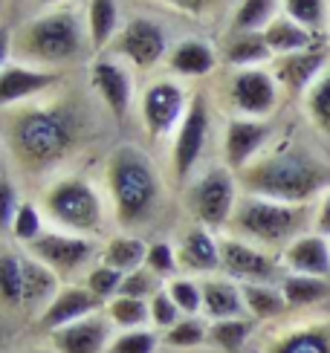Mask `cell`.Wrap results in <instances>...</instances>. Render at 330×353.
<instances>
[{
    "mask_svg": "<svg viewBox=\"0 0 330 353\" xmlns=\"http://www.w3.org/2000/svg\"><path fill=\"white\" fill-rule=\"evenodd\" d=\"M145 267L151 270L154 275L159 278H168L177 272L179 267V258H177V249L165 241H157V243H148V258H145Z\"/></svg>",
    "mask_w": 330,
    "mask_h": 353,
    "instance_id": "cell-44",
    "label": "cell"
},
{
    "mask_svg": "<svg viewBox=\"0 0 330 353\" xmlns=\"http://www.w3.org/2000/svg\"><path fill=\"white\" fill-rule=\"evenodd\" d=\"M304 226H307V205H290L252 194H244L237 200L229 220L232 238H241L261 249H273V246L287 249L295 238L307 234Z\"/></svg>",
    "mask_w": 330,
    "mask_h": 353,
    "instance_id": "cell-5",
    "label": "cell"
},
{
    "mask_svg": "<svg viewBox=\"0 0 330 353\" xmlns=\"http://www.w3.org/2000/svg\"><path fill=\"white\" fill-rule=\"evenodd\" d=\"M93 87L104 101V108L113 113V119H125L133 99V79L128 67L110 61V58H99L93 64Z\"/></svg>",
    "mask_w": 330,
    "mask_h": 353,
    "instance_id": "cell-18",
    "label": "cell"
},
{
    "mask_svg": "<svg viewBox=\"0 0 330 353\" xmlns=\"http://www.w3.org/2000/svg\"><path fill=\"white\" fill-rule=\"evenodd\" d=\"M108 188L113 200L116 223L122 229L145 226L157 212L162 200V180L142 148L137 145H119L108 157Z\"/></svg>",
    "mask_w": 330,
    "mask_h": 353,
    "instance_id": "cell-3",
    "label": "cell"
},
{
    "mask_svg": "<svg viewBox=\"0 0 330 353\" xmlns=\"http://www.w3.org/2000/svg\"><path fill=\"white\" fill-rule=\"evenodd\" d=\"M159 290H162V287H159V275H154L148 267H142V270H137V272H128V275H125V281H122V290H119V296L151 301Z\"/></svg>",
    "mask_w": 330,
    "mask_h": 353,
    "instance_id": "cell-42",
    "label": "cell"
},
{
    "mask_svg": "<svg viewBox=\"0 0 330 353\" xmlns=\"http://www.w3.org/2000/svg\"><path fill=\"white\" fill-rule=\"evenodd\" d=\"M148 307H151V325L162 327V330H171L179 319H183V313H179V307L174 304V299L168 296V290H159L157 296L148 301Z\"/></svg>",
    "mask_w": 330,
    "mask_h": 353,
    "instance_id": "cell-45",
    "label": "cell"
},
{
    "mask_svg": "<svg viewBox=\"0 0 330 353\" xmlns=\"http://www.w3.org/2000/svg\"><path fill=\"white\" fill-rule=\"evenodd\" d=\"M148 258V243L137 234H119V238H110L101 249V263L104 267H113L116 272H137L145 267Z\"/></svg>",
    "mask_w": 330,
    "mask_h": 353,
    "instance_id": "cell-26",
    "label": "cell"
},
{
    "mask_svg": "<svg viewBox=\"0 0 330 353\" xmlns=\"http://www.w3.org/2000/svg\"><path fill=\"white\" fill-rule=\"evenodd\" d=\"M38 3H64V0H38Z\"/></svg>",
    "mask_w": 330,
    "mask_h": 353,
    "instance_id": "cell-51",
    "label": "cell"
},
{
    "mask_svg": "<svg viewBox=\"0 0 330 353\" xmlns=\"http://www.w3.org/2000/svg\"><path fill=\"white\" fill-rule=\"evenodd\" d=\"M139 108H142L145 130L154 139H162V137L179 130V125H183L186 113L191 108V99H188L183 84H177L171 79H159V81L145 87Z\"/></svg>",
    "mask_w": 330,
    "mask_h": 353,
    "instance_id": "cell-8",
    "label": "cell"
},
{
    "mask_svg": "<svg viewBox=\"0 0 330 353\" xmlns=\"http://www.w3.org/2000/svg\"><path fill=\"white\" fill-rule=\"evenodd\" d=\"M87 32L90 47L104 50L119 35V3L116 0H90L87 3Z\"/></svg>",
    "mask_w": 330,
    "mask_h": 353,
    "instance_id": "cell-27",
    "label": "cell"
},
{
    "mask_svg": "<svg viewBox=\"0 0 330 353\" xmlns=\"http://www.w3.org/2000/svg\"><path fill=\"white\" fill-rule=\"evenodd\" d=\"M273 139V125L266 119H246V116H235L223 137V159L226 168L235 174L246 168L252 159H258L266 148V142Z\"/></svg>",
    "mask_w": 330,
    "mask_h": 353,
    "instance_id": "cell-14",
    "label": "cell"
},
{
    "mask_svg": "<svg viewBox=\"0 0 330 353\" xmlns=\"http://www.w3.org/2000/svg\"><path fill=\"white\" fill-rule=\"evenodd\" d=\"M281 267L290 275H313L330 281V238H322L319 232L295 238L281 252Z\"/></svg>",
    "mask_w": 330,
    "mask_h": 353,
    "instance_id": "cell-17",
    "label": "cell"
},
{
    "mask_svg": "<svg viewBox=\"0 0 330 353\" xmlns=\"http://www.w3.org/2000/svg\"><path fill=\"white\" fill-rule=\"evenodd\" d=\"M203 290V313L212 321H226V319H246V304H244V290L232 278H206L200 284Z\"/></svg>",
    "mask_w": 330,
    "mask_h": 353,
    "instance_id": "cell-22",
    "label": "cell"
},
{
    "mask_svg": "<svg viewBox=\"0 0 330 353\" xmlns=\"http://www.w3.org/2000/svg\"><path fill=\"white\" fill-rule=\"evenodd\" d=\"M0 304L23 307V252H0Z\"/></svg>",
    "mask_w": 330,
    "mask_h": 353,
    "instance_id": "cell-33",
    "label": "cell"
},
{
    "mask_svg": "<svg viewBox=\"0 0 330 353\" xmlns=\"http://www.w3.org/2000/svg\"><path fill=\"white\" fill-rule=\"evenodd\" d=\"M122 281H125V275H122V272H116L113 267H104V263H99V267H93V270L87 272L84 287L93 292L96 299L110 301V299L119 296V290H122Z\"/></svg>",
    "mask_w": 330,
    "mask_h": 353,
    "instance_id": "cell-41",
    "label": "cell"
},
{
    "mask_svg": "<svg viewBox=\"0 0 330 353\" xmlns=\"http://www.w3.org/2000/svg\"><path fill=\"white\" fill-rule=\"evenodd\" d=\"M110 50L119 52L133 67L151 70L168 55V35H165V29L151 18H133L119 29Z\"/></svg>",
    "mask_w": 330,
    "mask_h": 353,
    "instance_id": "cell-11",
    "label": "cell"
},
{
    "mask_svg": "<svg viewBox=\"0 0 330 353\" xmlns=\"http://www.w3.org/2000/svg\"><path fill=\"white\" fill-rule=\"evenodd\" d=\"M159 3H168L177 12H186V14H203L215 6V0H159Z\"/></svg>",
    "mask_w": 330,
    "mask_h": 353,
    "instance_id": "cell-48",
    "label": "cell"
},
{
    "mask_svg": "<svg viewBox=\"0 0 330 353\" xmlns=\"http://www.w3.org/2000/svg\"><path fill=\"white\" fill-rule=\"evenodd\" d=\"M87 47H90V32L76 9H55L47 14H38L14 38V50L26 58L29 67L38 70L76 64L84 58Z\"/></svg>",
    "mask_w": 330,
    "mask_h": 353,
    "instance_id": "cell-4",
    "label": "cell"
},
{
    "mask_svg": "<svg viewBox=\"0 0 330 353\" xmlns=\"http://www.w3.org/2000/svg\"><path fill=\"white\" fill-rule=\"evenodd\" d=\"M157 333L154 330H122L110 342V353H154L157 350Z\"/></svg>",
    "mask_w": 330,
    "mask_h": 353,
    "instance_id": "cell-43",
    "label": "cell"
},
{
    "mask_svg": "<svg viewBox=\"0 0 330 353\" xmlns=\"http://www.w3.org/2000/svg\"><path fill=\"white\" fill-rule=\"evenodd\" d=\"M284 6V14L293 18L295 23H302L310 32L324 26V18H327V3L324 0H281Z\"/></svg>",
    "mask_w": 330,
    "mask_h": 353,
    "instance_id": "cell-37",
    "label": "cell"
},
{
    "mask_svg": "<svg viewBox=\"0 0 330 353\" xmlns=\"http://www.w3.org/2000/svg\"><path fill=\"white\" fill-rule=\"evenodd\" d=\"M61 290V278L50 267H43L29 252H23V307L26 313H43Z\"/></svg>",
    "mask_w": 330,
    "mask_h": 353,
    "instance_id": "cell-23",
    "label": "cell"
},
{
    "mask_svg": "<svg viewBox=\"0 0 330 353\" xmlns=\"http://www.w3.org/2000/svg\"><path fill=\"white\" fill-rule=\"evenodd\" d=\"M58 84V72L38 70L29 64H14L0 72V108L23 105L26 99H35Z\"/></svg>",
    "mask_w": 330,
    "mask_h": 353,
    "instance_id": "cell-19",
    "label": "cell"
},
{
    "mask_svg": "<svg viewBox=\"0 0 330 353\" xmlns=\"http://www.w3.org/2000/svg\"><path fill=\"white\" fill-rule=\"evenodd\" d=\"M101 307H104V301L96 299L87 287H72L70 284V287L58 290L52 304L38 316V325L52 333V330H61V327L72 325V321H81L87 316L101 313Z\"/></svg>",
    "mask_w": 330,
    "mask_h": 353,
    "instance_id": "cell-16",
    "label": "cell"
},
{
    "mask_svg": "<svg viewBox=\"0 0 330 353\" xmlns=\"http://www.w3.org/2000/svg\"><path fill=\"white\" fill-rule=\"evenodd\" d=\"M269 58H275V55L266 47L264 32H241V35H232L226 43V61L237 70H252L269 61Z\"/></svg>",
    "mask_w": 330,
    "mask_h": 353,
    "instance_id": "cell-28",
    "label": "cell"
},
{
    "mask_svg": "<svg viewBox=\"0 0 330 353\" xmlns=\"http://www.w3.org/2000/svg\"><path fill=\"white\" fill-rule=\"evenodd\" d=\"M104 316H108L119 330H145V325L151 321V307L142 299L116 296L104 307Z\"/></svg>",
    "mask_w": 330,
    "mask_h": 353,
    "instance_id": "cell-34",
    "label": "cell"
},
{
    "mask_svg": "<svg viewBox=\"0 0 330 353\" xmlns=\"http://www.w3.org/2000/svg\"><path fill=\"white\" fill-rule=\"evenodd\" d=\"M50 339L58 353H101L110 339V319L101 313L87 316L61 330H52Z\"/></svg>",
    "mask_w": 330,
    "mask_h": 353,
    "instance_id": "cell-20",
    "label": "cell"
},
{
    "mask_svg": "<svg viewBox=\"0 0 330 353\" xmlns=\"http://www.w3.org/2000/svg\"><path fill=\"white\" fill-rule=\"evenodd\" d=\"M266 353H330L327 327H293L269 342Z\"/></svg>",
    "mask_w": 330,
    "mask_h": 353,
    "instance_id": "cell-29",
    "label": "cell"
},
{
    "mask_svg": "<svg viewBox=\"0 0 330 353\" xmlns=\"http://www.w3.org/2000/svg\"><path fill=\"white\" fill-rule=\"evenodd\" d=\"M264 38H266V47L273 50L275 58L316 47V38H313L310 29H304L302 23H295L293 18H287V14H278V18L264 29Z\"/></svg>",
    "mask_w": 330,
    "mask_h": 353,
    "instance_id": "cell-24",
    "label": "cell"
},
{
    "mask_svg": "<svg viewBox=\"0 0 330 353\" xmlns=\"http://www.w3.org/2000/svg\"><path fill=\"white\" fill-rule=\"evenodd\" d=\"M229 101L246 119H266L278 108V81L261 67L237 70L229 81Z\"/></svg>",
    "mask_w": 330,
    "mask_h": 353,
    "instance_id": "cell-12",
    "label": "cell"
},
{
    "mask_svg": "<svg viewBox=\"0 0 330 353\" xmlns=\"http://www.w3.org/2000/svg\"><path fill=\"white\" fill-rule=\"evenodd\" d=\"M278 18V0H241L232 18V35L264 32Z\"/></svg>",
    "mask_w": 330,
    "mask_h": 353,
    "instance_id": "cell-32",
    "label": "cell"
},
{
    "mask_svg": "<svg viewBox=\"0 0 330 353\" xmlns=\"http://www.w3.org/2000/svg\"><path fill=\"white\" fill-rule=\"evenodd\" d=\"M81 122L67 105H26L18 108L6 128V142L14 159L29 171H43L76 148Z\"/></svg>",
    "mask_w": 330,
    "mask_h": 353,
    "instance_id": "cell-2",
    "label": "cell"
},
{
    "mask_svg": "<svg viewBox=\"0 0 330 353\" xmlns=\"http://www.w3.org/2000/svg\"><path fill=\"white\" fill-rule=\"evenodd\" d=\"M43 212L52 223L81 238H93L104 226V203L96 185L84 176H61L43 194Z\"/></svg>",
    "mask_w": 330,
    "mask_h": 353,
    "instance_id": "cell-6",
    "label": "cell"
},
{
    "mask_svg": "<svg viewBox=\"0 0 330 353\" xmlns=\"http://www.w3.org/2000/svg\"><path fill=\"white\" fill-rule=\"evenodd\" d=\"M26 252L35 261H41L43 267H50L58 278H70L81 272L90 261L96 258L99 246L93 238H81V234H70V232H43L38 241L26 246Z\"/></svg>",
    "mask_w": 330,
    "mask_h": 353,
    "instance_id": "cell-9",
    "label": "cell"
},
{
    "mask_svg": "<svg viewBox=\"0 0 330 353\" xmlns=\"http://www.w3.org/2000/svg\"><path fill=\"white\" fill-rule=\"evenodd\" d=\"M21 209V200H18V188L9 176H0V234L12 232L14 223V214Z\"/></svg>",
    "mask_w": 330,
    "mask_h": 353,
    "instance_id": "cell-46",
    "label": "cell"
},
{
    "mask_svg": "<svg viewBox=\"0 0 330 353\" xmlns=\"http://www.w3.org/2000/svg\"><path fill=\"white\" fill-rule=\"evenodd\" d=\"M206 142H208V105L203 96H194L183 125L174 134L171 165H174L177 180H186L194 171V165L200 163V157L206 151Z\"/></svg>",
    "mask_w": 330,
    "mask_h": 353,
    "instance_id": "cell-13",
    "label": "cell"
},
{
    "mask_svg": "<svg viewBox=\"0 0 330 353\" xmlns=\"http://www.w3.org/2000/svg\"><path fill=\"white\" fill-rule=\"evenodd\" d=\"M43 232H47V229H43V217L38 212V205L35 203H21V209H18V214H14V223H12L9 234L18 243L29 246L32 241H38Z\"/></svg>",
    "mask_w": 330,
    "mask_h": 353,
    "instance_id": "cell-39",
    "label": "cell"
},
{
    "mask_svg": "<svg viewBox=\"0 0 330 353\" xmlns=\"http://www.w3.org/2000/svg\"><path fill=\"white\" fill-rule=\"evenodd\" d=\"M235 176L237 185L246 188V194L290 205H307L316 194H324L330 188V165L298 145H281L275 151L261 154Z\"/></svg>",
    "mask_w": 330,
    "mask_h": 353,
    "instance_id": "cell-1",
    "label": "cell"
},
{
    "mask_svg": "<svg viewBox=\"0 0 330 353\" xmlns=\"http://www.w3.org/2000/svg\"><path fill=\"white\" fill-rule=\"evenodd\" d=\"M287 307H313L330 296V281L327 278H313V275H284V281L278 284Z\"/></svg>",
    "mask_w": 330,
    "mask_h": 353,
    "instance_id": "cell-31",
    "label": "cell"
},
{
    "mask_svg": "<svg viewBox=\"0 0 330 353\" xmlns=\"http://www.w3.org/2000/svg\"><path fill=\"white\" fill-rule=\"evenodd\" d=\"M237 200H241L237 197V176L226 165L208 168L186 191L191 217L197 220V226H206V229L229 226Z\"/></svg>",
    "mask_w": 330,
    "mask_h": 353,
    "instance_id": "cell-7",
    "label": "cell"
},
{
    "mask_svg": "<svg viewBox=\"0 0 330 353\" xmlns=\"http://www.w3.org/2000/svg\"><path fill=\"white\" fill-rule=\"evenodd\" d=\"M0 176H3V148H0Z\"/></svg>",
    "mask_w": 330,
    "mask_h": 353,
    "instance_id": "cell-50",
    "label": "cell"
},
{
    "mask_svg": "<svg viewBox=\"0 0 330 353\" xmlns=\"http://www.w3.org/2000/svg\"><path fill=\"white\" fill-rule=\"evenodd\" d=\"M252 327L255 321L252 316L246 319H226V321H212L208 325V342L220 350H229V353H237L244 347V342L252 336Z\"/></svg>",
    "mask_w": 330,
    "mask_h": 353,
    "instance_id": "cell-35",
    "label": "cell"
},
{
    "mask_svg": "<svg viewBox=\"0 0 330 353\" xmlns=\"http://www.w3.org/2000/svg\"><path fill=\"white\" fill-rule=\"evenodd\" d=\"M313 226H316V232L322 234V238H330V188L322 194V203L316 209V217H313Z\"/></svg>",
    "mask_w": 330,
    "mask_h": 353,
    "instance_id": "cell-47",
    "label": "cell"
},
{
    "mask_svg": "<svg viewBox=\"0 0 330 353\" xmlns=\"http://www.w3.org/2000/svg\"><path fill=\"white\" fill-rule=\"evenodd\" d=\"M220 272L237 284H281V263L261 246H252L241 238L220 241Z\"/></svg>",
    "mask_w": 330,
    "mask_h": 353,
    "instance_id": "cell-10",
    "label": "cell"
},
{
    "mask_svg": "<svg viewBox=\"0 0 330 353\" xmlns=\"http://www.w3.org/2000/svg\"><path fill=\"white\" fill-rule=\"evenodd\" d=\"M217 64L215 50L206 41H183L168 52V70L177 76H208Z\"/></svg>",
    "mask_w": 330,
    "mask_h": 353,
    "instance_id": "cell-25",
    "label": "cell"
},
{
    "mask_svg": "<svg viewBox=\"0 0 330 353\" xmlns=\"http://www.w3.org/2000/svg\"><path fill=\"white\" fill-rule=\"evenodd\" d=\"M307 113L324 137H330V70L307 90Z\"/></svg>",
    "mask_w": 330,
    "mask_h": 353,
    "instance_id": "cell-36",
    "label": "cell"
},
{
    "mask_svg": "<svg viewBox=\"0 0 330 353\" xmlns=\"http://www.w3.org/2000/svg\"><path fill=\"white\" fill-rule=\"evenodd\" d=\"M179 267L197 275H215L220 272V241L212 234V229L194 226L186 232L183 243L177 249Z\"/></svg>",
    "mask_w": 330,
    "mask_h": 353,
    "instance_id": "cell-21",
    "label": "cell"
},
{
    "mask_svg": "<svg viewBox=\"0 0 330 353\" xmlns=\"http://www.w3.org/2000/svg\"><path fill=\"white\" fill-rule=\"evenodd\" d=\"M165 290H168V296L174 299V304L179 307L183 316H197L203 310V290L191 278H171Z\"/></svg>",
    "mask_w": 330,
    "mask_h": 353,
    "instance_id": "cell-40",
    "label": "cell"
},
{
    "mask_svg": "<svg viewBox=\"0 0 330 353\" xmlns=\"http://www.w3.org/2000/svg\"><path fill=\"white\" fill-rule=\"evenodd\" d=\"M206 339H208V325L200 316H186L171 330H165V342L171 347H197Z\"/></svg>",
    "mask_w": 330,
    "mask_h": 353,
    "instance_id": "cell-38",
    "label": "cell"
},
{
    "mask_svg": "<svg viewBox=\"0 0 330 353\" xmlns=\"http://www.w3.org/2000/svg\"><path fill=\"white\" fill-rule=\"evenodd\" d=\"M12 47H14V35L9 26H0V72L6 70V61L12 55Z\"/></svg>",
    "mask_w": 330,
    "mask_h": 353,
    "instance_id": "cell-49",
    "label": "cell"
},
{
    "mask_svg": "<svg viewBox=\"0 0 330 353\" xmlns=\"http://www.w3.org/2000/svg\"><path fill=\"white\" fill-rule=\"evenodd\" d=\"M324 67H327V52L319 47H310L293 55H278L273 64V76L278 87H284L287 93H307L324 76Z\"/></svg>",
    "mask_w": 330,
    "mask_h": 353,
    "instance_id": "cell-15",
    "label": "cell"
},
{
    "mask_svg": "<svg viewBox=\"0 0 330 353\" xmlns=\"http://www.w3.org/2000/svg\"><path fill=\"white\" fill-rule=\"evenodd\" d=\"M241 290H244L246 313L252 319L266 321V319H278L290 310L281 287H275V284H241Z\"/></svg>",
    "mask_w": 330,
    "mask_h": 353,
    "instance_id": "cell-30",
    "label": "cell"
}]
</instances>
